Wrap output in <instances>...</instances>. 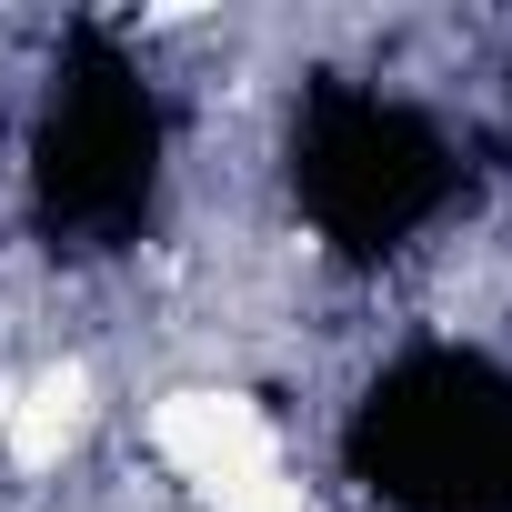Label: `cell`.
<instances>
[{"mask_svg":"<svg viewBox=\"0 0 512 512\" xmlns=\"http://www.w3.org/2000/svg\"><path fill=\"white\" fill-rule=\"evenodd\" d=\"M151 452L171 472H191L201 492H221L241 472H272L282 432H272L262 402H241V392H171V402H151Z\"/></svg>","mask_w":512,"mask_h":512,"instance_id":"cell-1","label":"cell"},{"mask_svg":"<svg viewBox=\"0 0 512 512\" xmlns=\"http://www.w3.org/2000/svg\"><path fill=\"white\" fill-rule=\"evenodd\" d=\"M81 422H91V372L81 362H51L41 382H21V402H11V462L21 472H51L71 442H81Z\"/></svg>","mask_w":512,"mask_h":512,"instance_id":"cell-2","label":"cell"},{"mask_svg":"<svg viewBox=\"0 0 512 512\" xmlns=\"http://www.w3.org/2000/svg\"><path fill=\"white\" fill-rule=\"evenodd\" d=\"M211 512H312V492L272 462V472H241V482H221L211 492Z\"/></svg>","mask_w":512,"mask_h":512,"instance_id":"cell-3","label":"cell"},{"mask_svg":"<svg viewBox=\"0 0 512 512\" xmlns=\"http://www.w3.org/2000/svg\"><path fill=\"white\" fill-rule=\"evenodd\" d=\"M11 402H21V382H0V432H11Z\"/></svg>","mask_w":512,"mask_h":512,"instance_id":"cell-4","label":"cell"}]
</instances>
